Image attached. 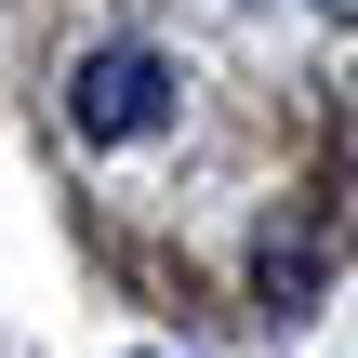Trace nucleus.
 Returning <instances> with one entry per match:
<instances>
[{"mask_svg":"<svg viewBox=\"0 0 358 358\" xmlns=\"http://www.w3.org/2000/svg\"><path fill=\"white\" fill-rule=\"evenodd\" d=\"M319 13H358V0H319Z\"/></svg>","mask_w":358,"mask_h":358,"instance_id":"3","label":"nucleus"},{"mask_svg":"<svg viewBox=\"0 0 358 358\" xmlns=\"http://www.w3.org/2000/svg\"><path fill=\"white\" fill-rule=\"evenodd\" d=\"M159 120H173V53L93 40V53L66 66V133H80V146H146Z\"/></svg>","mask_w":358,"mask_h":358,"instance_id":"1","label":"nucleus"},{"mask_svg":"<svg viewBox=\"0 0 358 358\" xmlns=\"http://www.w3.org/2000/svg\"><path fill=\"white\" fill-rule=\"evenodd\" d=\"M319 266H332V239H292V226H279V239H266V292H279V306H292V292H306V279H319Z\"/></svg>","mask_w":358,"mask_h":358,"instance_id":"2","label":"nucleus"},{"mask_svg":"<svg viewBox=\"0 0 358 358\" xmlns=\"http://www.w3.org/2000/svg\"><path fill=\"white\" fill-rule=\"evenodd\" d=\"M133 358H159V345H133Z\"/></svg>","mask_w":358,"mask_h":358,"instance_id":"4","label":"nucleus"}]
</instances>
